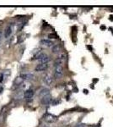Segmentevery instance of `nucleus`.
I'll use <instances>...</instances> for the list:
<instances>
[{"label":"nucleus","mask_w":113,"mask_h":127,"mask_svg":"<svg viewBox=\"0 0 113 127\" xmlns=\"http://www.w3.org/2000/svg\"><path fill=\"white\" fill-rule=\"evenodd\" d=\"M63 75V66H54V73L53 76L55 79H60Z\"/></svg>","instance_id":"obj_1"},{"label":"nucleus","mask_w":113,"mask_h":127,"mask_svg":"<svg viewBox=\"0 0 113 127\" xmlns=\"http://www.w3.org/2000/svg\"><path fill=\"white\" fill-rule=\"evenodd\" d=\"M20 78L24 81H31L35 78V75L30 72H22L20 75Z\"/></svg>","instance_id":"obj_2"},{"label":"nucleus","mask_w":113,"mask_h":127,"mask_svg":"<svg viewBox=\"0 0 113 127\" xmlns=\"http://www.w3.org/2000/svg\"><path fill=\"white\" fill-rule=\"evenodd\" d=\"M13 31H14V25L13 23H10L6 26L5 30H4V37L6 39L9 38V36H11L12 33H13Z\"/></svg>","instance_id":"obj_3"},{"label":"nucleus","mask_w":113,"mask_h":127,"mask_svg":"<svg viewBox=\"0 0 113 127\" xmlns=\"http://www.w3.org/2000/svg\"><path fill=\"white\" fill-rule=\"evenodd\" d=\"M34 94H35V92L33 89H27L24 93V99L27 100V101H31L32 98L34 97Z\"/></svg>","instance_id":"obj_4"},{"label":"nucleus","mask_w":113,"mask_h":127,"mask_svg":"<svg viewBox=\"0 0 113 127\" xmlns=\"http://www.w3.org/2000/svg\"><path fill=\"white\" fill-rule=\"evenodd\" d=\"M49 64H39L35 68V71L36 72H42V71H45L48 69Z\"/></svg>","instance_id":"obj_5"},{"label":"nucleus","mask_w":113,"mask_h":127,"mask_svg":"<svg viewBox=\"0 0 113 127\" xmlns=\"http://www.w3.org/2000/svg\"><path fill=\"white\" fill-rule=\"evenodd\" d=\"M44 120L46 123H53L57 120V118L52 114H46L44 116Z\"/></svg>","instance_id":"obj_6"},{"label":"nucleus","mask_w":113,"mask_h":127,"mask_svg":"<svg viewBox=\"0 0 113 127\" xmlns=\"http://www.w3.org/2000/svg\"><path fill=\"white\" fill-rule=\"evenodd\" d=\"M52 98L51 97L50 94L42 97V99H41V103L44 104V105H49V104L52 103Z\"/></svg>","instance_id":"obj_7"},{"label":"nucleus","mask_w":113,"mask_h":127,"mask_svg":"<svg viewBox=\"0 0 113 127\" xmlns=\"http://www.w3.org/2000/svg\"><path fill=\"white\" fill-rule=\"evenodd\" d=\"M43 82L46 84V86H51L53 82L52 76L51 75H49V74L44 75V77H43Z\"/></svg>","instance_id":"obj_8"},{"label":"nucleus","mask_w":113,"mask_h":127,"mask_svg":"<svg viewBox=\"0 0 113 127\" xmlns=\"http://www.w3.org/2000/svg\"><path fill=\"white\" fill-rule=\"evenodd\" d=\"M40 44L42 45V46L47 47V48H52L53 45H54V42L50 39H42L41 40Z\"/></svg>","instance_id":"obj_9"},{"label":"nucleus","mask_w":113,"mask_h":127,"mask_svg":"<svg viewBox=\"0 0 113 127\" xmlns=\"http://www.w3.org/2000/svg\"><path fill=\"white\" fill-rule=\"evenodd\" d=\"M50 60H51V58L48 55L46 54H43V55L41 57V59H39L38 61L40 62V64H48V62Z\"/></svg>","instance_id":"obj_10"},{"label":"nucleus","mask_w":113,"mask_h":127,"mask_svg":"<svg viewBox=\"0 0 113 127\" xmlns=\"http://www.w3.org/2000/svg\"><path fill=\"white\" fill-rule=\"evenodd\" d=\"M49 94H50V90L47 89V88H42L40 91V93H39V96L41 97H43L46 95H49Z\"/></svg>","instance_id":"obj_11"},{"label":"nucleus","mask_w":113,"mask_h":127,"mask_svg":"<svg viewBox=\"0 0 113 127\" xmlns=\"http://www.w3.org/2000/svg\"><path fill=\"white\" fill-rule=\"evenodd\" d=\"M61 51V47L59 44H54L52 47V52L53 54H58Z\"/></svg>","instance_id":"obj_12"},{"label":"nucleus","mask_w":113,"mask_h":127,"mask_svg":"<svg viewBox=\"0 0 113 127\" xmlns=\"http://www.w3.org/2000/svg\"><path fill=\"white\" fill-rule=\"evenodd\" d=\"M43 54H44V53H43L42 50L37 51V52L33 55V58H32V59H34V60H39V59H41V57L43 55Z\"/></svg>","instance_id":"obj_13"},{"label":"nucleus","mask_w":113,"mask_h":127,"mask_svg":"<svg viewBox=\"0 0 113 127\" xmlns=\"http://www.w3.org/2000/svg\"><path fill=\"white\" fill-rule=\"evenodd\" d=\"M60 103H61L60 100H57V99H54V100H53V99H52V103H51V104H52V105H57V104H59Z\"/></svg>","instance_id":"obj_14"},{"label":"nucleus","mask_w":113,"mask_h":127,"mask_svg":"<svg viewBox=\"0 0 113 127\" xmlns=\"http://www.w3.org/2000/svg\"><path fill=\"white\" fill-rule=\"evenodd\" d=\"M74 127H86V126L83 123H79V124H77Z\"/></svg>","instance_id":"obj_15"},{"label":"nucleus","mask_w":113,"mask_h":127,"mask_svg":"<svg viewBox=\"0 0 113 127\" xmlns=\"http://www.w3.org/2000/svg\"><path fill=\"white\" fill-rule=\"evenodd\" d=\"M49 37L50 38H57V36L55 34H49Z\"/></svg>","instance_id":"obj_16"},{"label":"nucleus","mask_w":113,"mask_h":127,"mask_svg":"<svg viewBox=\"0 0 113 127\" xmlns=\"http://www.w3.org/2000/svg\"><path fill=\"white\" fill-rule=\"evenodd\" d=\"M3 86L0 85V94H1L2 93H3Z\"/></svg>","instance_id":"obj_17"},{"label":"nucleus","mask_w":113,"mask_h":127,"mask_svg":"<svg viewBox=\"0 0 113 127\" xmlns=\"http://www.w3.org/2000/svg\"><path fill=\"white\" fill-rule=\"evenodd\" d=\"M2 38H3V34H2V32H0V43H1V41H2Z\"/></svg>","instance_id":"obj_18"},{"label":"nucleus","mask_w":113,"mask_h":127,"mask_svg":"<svg viewBox=\"0 0 113 127\" xmlns=\"http://www.w3.org/2000/svg\"><path fill=\"white\" fill-rule=\"evenodd\" d=\"M43 127H50V126H47V125H45V126H43Z\"/></svg>","instance_id":"obj_19"},{"label":"nucleus","mask_w":113,"mask_h":127,"mask_svg":"<svg viewBox=\"0 0 113 127\" xmlns=\"http://www.w3.org/2000/svg\"><path fill=\"white\" fill-rule=\"evenodd\" d=\"M94 127H97V126H94ZM98 127H100V126H98Z\"/></svg>","instance_id":"obj_20"}]
</instances>
